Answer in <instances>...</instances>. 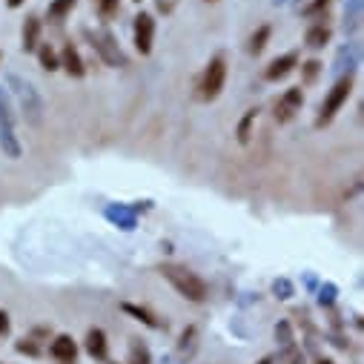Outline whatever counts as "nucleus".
Segmentation results:
<instances>
[{
  "label": "nucleus",
  "mask_w": 364,
  "mask_h": 364,
  "mask_svg": "<svg viewBox=\"0 0 364 364\" xmlns=\"http://www.w3.org/2000/svg\"><path fill=\"white\" fill-rule=\"evenodd\" d=\"M135 215H138V213H135V210H129V207H124V204H118V207H109V210H107V218H109V221H115L121 230H135V221H138Z\"/></svg>",
  "instance_id": "nucleus-15"
},
{
  "label": "nucleus",
  "mask_w": 364,
  "mask_h": 364,
  "mask_svg": "<svg viewBox=\"0 0 364 364\" xmlns=\"http://www.w3.org/2000/svg\"><path fill=\"white\" fill-rule=\"evenodd\" d=\"M0 63H4V55H0Z\"/></svg>",
  "instance_id": "nucleus-38"
},
{
  "label": "nucleus",
  "mask_w": 364,
  "mask_h": 364,
  "mask_svg": "<svg viewBox=\"0 0 364 364\" xmlns=\"http://www.w3.org/2000/svg\"><path fill=\"white\" fill-rule=\"evenodd\" d=\"M135 4H141V0H135Z\"/></svg>",
  "instance_id": "nucleus-39"
},
{
  "label": "nucleus",
  "mask_w": 364,
  "mask_h": 364,
  "mask_svg": "<svg viewBox=\"0 0 364 364\" xmlns=\"http://www.w3.org/2000/svg\"><path fill=\"white\" fill-rule=\"evenodd\" d=\"M77 6V0H52L49 4V9H46V18L52 21V23H60L63 18H69L72 15V9Z\"/></svg>",
  "instance_id": "nucleus-17"
},
{
  "label": "nucleus",
  "mask_w": 364,
  "mask_h": 364,
  "mask_svg": "<svg viewBox=\"0 0 364 364\" xmlns=\"http://www.w3.org/2000/svg\"><path fill=\"white\" fill-rule=\"evenodd\" d=\"M9 330H12V318H9L6 310H0V338H4Z\"/></svg>",
  "instance_id": "nucleus-33"
},
{
  "label": "nucleus",
  "mask_w": 364,
  "mask_h": 364,
  "mask_svg": "<svg viewBox=\"0 0 364 364\" xmlns=\"http://www.w3.org/2000/svg\"><path fill=\"white\" fill-rule=\"evenodd\" d=\"M361 4L364 0H344V29L347 32H353V29H358L361 26Z\"/></svg>",
  "instance_id": "nucleus-18"
},
{
  "label": "nucleus",
  "mask_w": 364,
  "mask_h": 364,
  "mask_svg": "<svg viewBox=\"0 0 364 364\" xmlns=\"http://www.w3.org/2000/svg\"><path fill=\"white\" fill-rule=\"evenodd\" d=\"M276 4H279V0H276ZM282 4H284V0H282Z\"/></svg>",
  "instance_id": "nucleus-40"
},
{
  "label": "nucleus",
  "mask_w": 364,
  "mask_h": 364,
  "mask_svg": "<svg viewBox=\"0 0 364 364\" xmlns=\"http://www.w3.org/2000/svg\"><path fill=\"white\" fill-rule=\"evenodd\" d=\"M49 336H52V330H49V327H35V330H32V338H35V341L49 338Z\"/></svg>",
  "instance_id": "nucleus-34"
},
{
  "label": "nucleus",
  "mask_w": 364,
  "mask_h": 364,
  "mask_svg": "<svg viewBox=\"0 0 364 364\" xmlns=\"http://www.w3.org/2000/svg\"><path fill=\"white\" fill-rule=\"evenodd\" d=\"M276 338H279L282 350H284V347H293V344H296V333H293V324H290V321H279V324H276Z\"/></svg>",
  "instance_id": "nucleus-25"
},
{
  "label": "nucleus",
  "mask_w": 364,
  "mask_h": 364,
  "mask_svg": "<svg viewBox=\"0 0 364 364\" xmlns=\"http://www.w3.org/2000/svg\"><path fill=\"white\" fill-rule=\"evenodd\" d=\"M0 149L6 158L18 161L23 155V144L15 132V112H12V95L0 86Z\"/></svg>",
  "instance_id": "nucleus-3"
},
{
  "label": "nucleus",
  "mask_w": 364,
  "mask_h": 364,
  "mask_svg": "<svg viewBox=\"0 0 364 364\" xmlns=\"http://www.w3.org/2000/svg\"><path fill=\"white\" fill-rule=\"evenodd\" d=\"M350 92H353V77H350V75H344V77H338V80L333 83V89L327 92V98H324V104H321V109H318V118H316V127H318V129L327 127V124L338 115V109L347 104Z\"/></svg>",
  "instance_id": "nucleus-4"
},
{
  "label": "nucleus",
  "mask_w": 364,
  "mask_h": 364,
  "mask_svg": "<svg viewBox=\"0 0 364 364\" xmlns=\"http://www.w3.org/2000/svg\"><path fill=\"white\" fill-rule=\"evenodd\" d=\"M196 338H198V327H196V324H190L184 333H181V338H178V353H181V355H190V353L198 347V341H196Z\"/></svg>",
  "instance_id": "nucleus-20"
},
{
  "label": "nucleus",
  "mask_w": 364,
  "mask_h": 364,
  "mask_svg": "<svg viewBox=\"0 0 364 364\" xmlns=\"http://www.w3.org/2000/svg\"><path fill=\"white\" fill-rule=\"evenodd\" d=\"M15 350L21 353V355H29V358H38L43 350H41V341H35L32 336H26V338H21V341H15Z\"/></svg>",
  "instance_id": "nucleus-26"
},
{
  "label": "nucleus",
  "mask_w": 364,
  "mask_h": 364,
  "mask_svg": "<svg viewBox=\"0 0 364 364\" xmlns=\"http://www.w3.org/2000/svg\"><path fill=\"white\" fill-rule=\"evenodd\" d=\"M107 364H109V361H107Z\"/></svg>",
  "instance_id": "nucleus-43"
},
{
  "label": "nucleus",
  "mask_w": 364,
  "mask_h": 364,
  "mask_svg": "<svg viewBox=\"0 0 364 364\" xmlns=\"http://www.w3.org/2000/svg\"><path fill=\"white\" fill-rule=\"evenodd\" d=\"M321 69H324L321 60H307V63H301V83H316V77L321 75Z\"/></svg>",
  "instance_id": "nucleus-28"
},
{
  "label": "nucleus",
  "mask_w": 364,
  "mask_h": 364,
  "mask_svg": "<svg viewBox=\"0 0 364 364\" xmlns=\"http://www.w3.org/2000/svg\"><path fill=\"white\" fill-rule=\"evenodd\" d=\"M269 35H272V29L269 26H258L255 32H252V38H250V55H261L264 49H267V41H269Z\"/></svg>",
  "instance_id": "nucleus-21"
},
{
  "label": "nucleus",
  "mask_w": 364,
  "mask_h": 364,
  "mask_svg": "<svg viewBox=\"0 0 364 364\" xmlns=\"http://www.w3.org/2000/svg\"><path fill=\"white\" fill-rule=\"evenodd\" d=\"M279 364H304V350H301L299 344L284 347V350L279 353Z\"/></svg>",
  "instance_id": "nucleus-27"
},
{
  "label": "nucleus",
  "mask_w": 364,
  "mask_h": 364,
  "mask_svg": "<svg viewBox=\"0 0 364 364\" xmlns=\"http://www.w3.org/2000/svg\"><path fill=\"white\" fill-rule=\"evenodd\" d=\"M58 60H60V69L69 75V77H83L86 75V66H83V58H80V52L72 46V43H66L63 49H60V55H58Z\"/></svg>",
  "instance_id": "nucleus-12"
},
{
  "label": "nucleus",
  "mask_w": 364,
  "mask_h": 364,
  "mask_svg": "<svg viewBox=\"0 0 364 364\" xmlns=\"http://www.w3.org/2000/svg\"><path fill=\"white\" fill-rule=\"evenodd\" d=\"M210 4H213V0H210Z\"/></svg>",
  "instance_id": "nucleus-42"
},
{
  "label": "nucleus",
  "mask_w": 364,
  "mask_h": 364,
  "mask_svg": "<svg viewBox=\"0 0 364 364\" xmlns=\"http://www.w3.org/2000/svg\"><path fill=\"white\" fill-rule=\"evenodd\" d=\"M333 301H336V287L333 284H324L321 293H318V304L321 307H333Z\"/></svg>",
  "instance_id": "nucleus-32"
},
{
  "label": "nucleus",
  "mask_w": 364,
  "mask_h": 364,
  "mask_svg": "<svg viewBox=\"0 0 364 364\" xmlns=\"http://www.w3.org/2000/svg\"><path fill=\"white\" fill-rule=\"evenodd\" d=\"M355 63H358V46H355V43H347V46L338 52L336 66H338V69H344V66H347V69H353Z\"/></svg>",
  "instance_id": "nucleus-23"
},
{
  "label": "nucleus",
  "mask_w": 364,
  "mask_h": 364,
  "mask_svg": "<svg viewBox=\"0 0 364 364\" xmlns=\"http://www.w3.org/2000/svg\"><path fill=\"white\" fill-rule=\"evenodd\" d=\"M304 107V92H301V86H293L287 89V92L276 101V121L279 124H290Z\"/></svg>",
  "instance_id": "nucleus-8"
},
{
  "label": "nucleus",
  "mask_w": 364,
  "mask_h": 364,
  "mask_svg": "<svg viewBox=\"0 0 364 364\" xmlns=\"http://www.w3.org/2000/svg\"><path fill=\"white\" fill-rule=\"evenodd\" d=\"M296 66H299V52H284L282 58H276V60H269V66L264 69V77L267 80H284L290 72H296Z\"/></svg>",
  "instance_id": "nucleus-11"
},
{
  "label": "nucleus",
  "mask_w": 364,
  "mask_h": 364,
  "mask_svg": "<svg viewBox=\"0 0 364 364\" xmlns=\"http://www.w3.org/2000/svg\"><path fill=\"white\" fill-rule=\"evenodd\" d=\"M83 35L92 41V49L101 55V60H104L107 66H127V58H124V52H121V46H118L115 35H112L109 29H101V32L86 29Z\"/></svg>",
  "instance_id": "nucleus-6"
},
{
  "label": "nucleus",
  "mask_w": 364,
  "mask_h": 364,
  "mask_svg": "<svg viewBox=\"0 0 364 364\" xmlns=\"http://www.w3.org/2000/svg\"><path fill=\"white\" fill-rule=\"evenodd\" d=\"M49 355L58 364H77V341L69 333H58L49 344Z\"/></svg>",
  "instance_id": "nucleus-9"
},
{
  "label": "nucleus",
  "mask_w": 364,
  "mask_h": 364,
  "mask_svg": "<svg viewBox=\"0 0 364 364\" xmlns=\"http://www.w3.org/2000/svg\"><path fill=\"white\" fill-rule=\"evenodd\" d=\"M258 364H276V358H272V355H264V358H261Z\"/></svg>",
  "instance_id": "nucleus-37"
},
{
  "label": "nucleus",
  "mask_w": 364,
  "mask_h": 364,
  "mask_svg": "<svg viewBox=\"0 0 364 364\" xmlns=\"http://www.w3.org/2000/svg\"><path fill=\"white\" fill-rule=\"evenodd\" d=\"M224 83H227V63H224V58L218 55V58H213V60L207 63V69H204V75H201V80H198V98H201V101H215V98L221 95Z\"/></svg>",
  "instance_id": "nucleus-5"
},
{
  "label": "nucleus",
  "mask_w": 364,
  "mask_h": 364,
  "mask_svg": "<svg viewBox=\"0 0 364 364\" xmlns=\"http://www.w3.org/2000/svg\"><path fill=\"white\" fill-rule=\"evenodd\" d=\"M121 310H124L129 318H135V321H141L144 327H149V330H164V327H166V321H161L149 307H141V304L124 301V304H121Z\"/></svg>",
  "instance_id": "nucleus-13"
},
{
  "label": "nucleus",
  "mask_w": 364,
  "mask_h": 364,
  "mask_svg": "<svg viewBox=\"0 0 364 364\" xmlns=\"http://www.w3.org/2000/svg\"><path fill=\"white\" fill-rule=\"evenodd\" d=\"M83 350L89 358L95 361H109V341H107V333L101 327H92L83 338Z\"/></svg>",
  "instance_id": "nucleus-10"
},
{
  "label": "nucleus",
  "mask_w": 364,
  "mask_h": 364,
  "mask_svg": "<svg viewBox=\"0 0 364 364\" xmlns=\"http://www.w3.org/2000/svg\"><path fill=\"white\" fill-rule=\"evenodd\" d=\"M316 364H336L330 355H321V358H316Z\"/></svg>",
  "instance_id": "nucleus-36"
},
{
  "label": "nucleus",
  "mask_w": 364,
  "mask_h": 364,
  "mask_svg": "<svg viewBox=\"0 0 364 364\" xmlns=\"http://www.w3.org/2000/svg\"><path fill=\"white\" fill-rule=\"evenodd\" d=\"M0 364H6V361H0Z\"/></svg>",
  "instance_id": "nucleus-41"
},
{
  "label": "nucleus",
  "mask_w": 364,
  "mask_h": 364,
  "mask_svg": "<svg viewBox=\"0 0 364 364\" xmlns=\"http://www.w3.org/2000/svg\"><path fill=\"white\" fill-rule=\"evenodd\" d=\"M41 29H43L41 18L29 15L26 23H23V52H35L41 46Z\"/></svg>",
  "instance_id": "nucleus-14"
},
{
  "label": "nucleus",
  "mask_w": 364,
  "mask_h": 364,
  "mask_svg": "<svg viewBox=\"0 0 364 364\" xmlns=\"http://www.w3.org/2000/svg\"><path fill=\"white\" fill-rule=\"evenodd\" d=\"M95 6L101 12V18H115L121 9V0H95Z\"/></svg>",
  "instance_id": "nucleus-29"
},
{
  "label": "nucleus",
  "mask_w": 364,
  "mask_h": 364,
  "mask_svg": "<svg viewBox=\"0 0 364 364\" xmlns=\"http://www.w3.org/2000/svg\"><path fill=\"white\" fill-rule=\"evenodd\" d=\"M6 83H9L6 92L18 98V107H21L23 118H26V124L41 127V124H43V112H46L41 92H38V89H35L29 80H23V77H21V75H15V72H9V75H6Z\"/></svg>",
  "instance_id": "nucleus-2"
},
{
  "label": "nucleus",
  "mask_w": 364,
  "mask_h": 364,
  "mask_svg": "<svg viewBox=\"0 0 364 364\" xmlns=\"http://www.w3.org/2000/svg\"><path fill=\"white\" fill-rule=\"evenodd\" d=\"M132 38H135V49L141 55H149L152 52V43H155V18L149 12L135 15V21H132Z\"/></svg>",
  "instance_id": "nucleus-7"
},
{
  "label": "nucleus",
  "mask_w": 364,
  "mask_h": 364,
  "mask_svg": "<svg viewBox=\"0 0 364 364\" xmlns=\"http://www.w3.org/2000/svg\"><path fill=\"white\" fill-rule=\"evenodd\" d=\"M23 4H26V0H6L9 9H18V6H23Z\"/></svg>",
  "instance_id": "nucleus-35"
},
{
  "label": "nucleus",
  "mask_w": 364,
  "mask_h": 364,
  "mask_svg": "<svg viewBox=\"0 0 364 364\" xmlns=\"http://www.w3.org/2000/svg\"><path fill=\"white\" fill-rule=\"evenodd\" d=\"M272 293H276L279 299H290V296H293L296 290H293V284H290L287 279H279L276 284H272Z\"/></svg>",
  "instance_id": "nucleus-30"
},
{
  "label": "nucleus",
  "mask_w": 364,
  "mask_h": 364,
  "mask_svg": "<svg viewBox=\"0 0 364 364\" xmlns=\"http://www.w3.org/2000/svg\"><path fill=\"white\" fill-rule=\"evenodd\" d=\"M255 118H258V109H247V115L241 118V124H238V141H241V144H250V135H252V124H255Z\"/></svg>",
  "instance_id": "nucleus-24"
},
{
  "label": "nucleus",
  "mask_w": 364,
  "mask_h": 364,
  "mask_svg": "<svg viewBox=\"0 0 364 364\" xmlns=\"http://www.w3.org/2000/svg\"><path fill=\"white\" fill-rule=\"evenodd\" d=\"M158 272L175 287V293H178L181 299H187V301H193V304L207 301V296H210L207 282L198 276V272H193L187 264H172V261H166V264L158 267Z\"/></svg>",
  "instance_id": "nucleus-1"
},
{
  "label": "nucleus",
  "mask_w": 364,
  "mask_h": 364,
  "mask_svg": "<svg viewBox=\"0 0 364 364\" xmlns=\"http://www.w3.org/2000/svg\"><path fill=\"white\" fill-rule=\"evenodd\" d=\"M330 29L324 26V23H316V26H310L307 29V35H304V43L310 46V49H324L327 43H330Z\"/></svg>",
  "instance_id": "nucleus-16"
},
{
  "label": "nucleus",
  "mask_w": 364,
  "mask_h": 364,
  "mask_svg": "<svg viewBox=\"0 0 364 364\" xmlns=\"http://www.w3.org/2000/svg\"><path fill=\"white\" fill-rule=\"evenodd\" d=\"M127 364H152V355H149V347L138 338H132L129 344V361Z\"/></svg>",
  "instance_id": "nucleus-22"
},
{
  "label": "nucleus",
  "mask_w": 364,
  "mask_h": 364,
  "mask_svg": "<svg viewBox=\"0 0 364 364\" xmlns=\"http://www.w3.org/2000/svg\"><path fill=\"white\" fill-rule=\"evenodd\" d=\"M330 4H333V0H313V4L304 9V15H307V18H316V15L327 12V9H330Z\"/></svg>",
  "instance_id": "nucleus-31"
},
{
  "label": "nucleus",
  "mask_w": 364,
  "mask_h": 364,
  "mask_svg": "<svg viewBox=\"0 0 364 364\" xmlns=\"http://www.w3.org/2000/svg\"><path fill=\"white\" fill-rule=\"evenodd\" d=\"M35 52H38V60H41V69H43V72H58V69H60L58 52H55L49 43H41Z\"/></svg>",
  "instance_id": "nucleus-19"
}]
</instances>
